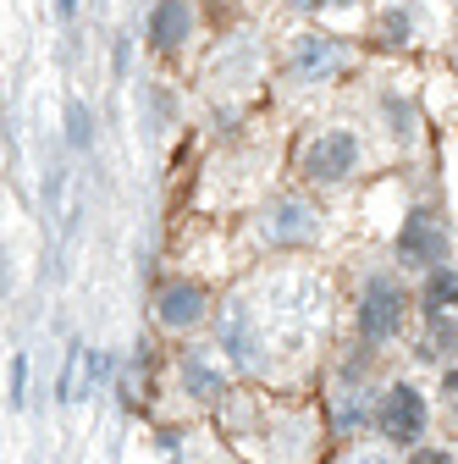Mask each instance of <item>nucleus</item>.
I'll return each mask as SVG.
<instances>
[{
    "mask_svg": "<svg viewBox=\"0 0 458 464\" xmlns=\"http://www.w3.org/2000/svg\"><path fill=\"white\" fill-rule=\"evenodd\" d=\"M342 464H392V459H386V453H376V448H354Z\"/></svg>",
    "mask_w": 458,
    "mask_h": 464,
    "instance_id": "17",
    "label": "nucleus"
},
{
    "mask_svg": "<svg viewBox=\"0 0 458 464\" xmlns=\"http://www.w3.org/2000/svg\"><path fill=\"white\" fill-rule=\"evenodd\" d=\"M72 144H89V116H83V105H72Z\"/></svg>",
    "mask_w": 458,
    "mask_h": 464,
    "instance_id": "18",
    "label": "nucleus"
},
{
    "mask_svg": "<svg viewBox=\"0 0 458 464\" xmlns=\"http://www.w3.org/2000/svg\"><path fill=\"white\" fill-rule=\"evenodd\" d=\"M215 337H221V348H226L238 365H254V354H260V332H254V310H249V304H226Z\"/></svg>",
    "mask_w": 458,
    "mask_h": 464,
    "instance_id": "7",
    "label": "nucleus"
},
{
    "mask_svg": "<svg viewBox=\"0 0 458 464\" xmlns=\"http://www.w3.org/2000/svg\"><path fill=\"white\" fill-rule=\"evenodd\" d=\"M83 371H89V348L72 343V348H67V376H62V398H67V403L83 398Z\"/></svg>",
    "mask_w": 458,
    "mask_h": 464,
    "instance_id": "14",
    "label": "nucleus"
},
{
    "mask_svg": "<svg viewBox=\"0 0 458 464\" xmlns=\"http://www.w3.org/2000/svg\"><path fill=\"white\" fill-rule=\"evenodd\" d=\"M354 166H359L354 133H320V139H310V150H304V171H310L315 183H337V178H348Z\"/></svg>",
    "mask_w": 458,
    "mask_h": 464,
    "instance_id": "4",
    "label": "nucleus"
},
{
    "mask_svg": "<svg viewBox=\"0 0 458 464\" xmlns=\"http://www.w3.org/2000/svg\"><path fill=\"white\" fill-rule=\"evenodd\" d=\"M409 464H458V459H453L447 448H415V453H409Z\"/></svg>",
    "mask_w": 458,
    "mask_h": 464,
    "instance_id": "16",
    "label": "nucleus"
},
{
    "mask_svg": "<svg viewBox=\"0 0 458 464\" xmlns=\"http://www.w3.org/2000/svg\"><path fill=\"white\" fill-rule=\"evenodd\" d=\"M188 34H194V6H188V0H160L155 17H149V39L160 50H177Z\"/></svg>",
    "mask_w": 458,
    "mask_h": 464,
    "instance_id": "9",
    "label": "nucleus"
},
{
    "mask_svg": "<svg viewBox=\"0 0 458 464\" xmlns=\"http://www.w3.org/2000/svg\"><path fill=\"white\" fill-rule=\"evenodd\" d=\"M370 420H376V403H370L365 382L337 387V403H331V431H337V437H359Z\"/></svg>",
    "mask_w": 458,
    "mask_h": 464,
    "instance_id": "8",
    "label": "nucleus"
},
{
    "mask_svg": "<svg viewBox=\"0 0 458 464\" xmlns=\"http://www.w3.org/2000/svg\"><path fill=\"white\" fill-rule=\"evenodd\" d=\"M315 232H320V210L304 205V199H281V205L265 210V221H260V238H265V244H310Z\"/></svg>",
    "mask_w": 458,
    "mask_h": 464,
    "instance_id": "5",
    "label": "nucleus"
},
{
    "mask_svg": "<svg viewBox=\"0 0 458 464\" xmlns=\"http://www.w3.org/2000/svg\"><path fill=\"white\" fill-rule=\"evenodd\" d=\"M397 260H404V266H425V271H436V266L447 260V227H442L436 216L415 210L404 227H397Z\"/></svg>",
    "mask_w": 458,
    "mask_h": 464,
    "instance_id": "3",
    "label": "nucleus"
},
{
    "mask_svg": "<svg viewBox=\"0 0 458 464\" xmlns=\"http://www.w3.org/2000/svg\"><path fill=\"white\" fill-rule=\"evenodd\" d=\"M23 387H28V360L17 354V360H12V410H23V398H28Z\"/></svg>",
    "mask_w": 458,
    "mask_h": 464,
    "instance_id": "15",
    "label": "nucleus"
},
{
    "mask_svg": "<svg viewBox=\"0 0 458 464\" xmlns=\"http://www.w3.org/2000/svg\"><path fill=\"white\" fill-rule=\"evenodd\" d=\"M337 62H342V50H337V39H326V34H310V39H299V72L320 78V72H331Z\"/></svg>",
    "mask_w": 458,
    "mask_h": 464,
    "instance_id": "11",
    "label": "nucleus"
},
{
    "mask_svg": "<svg viewBox=\"0 0 458 464\" xmlns=\"http://www.w3.org/2000/svg\"><path fill=\"white\" fill-rule=\"evenodd\" d=\"M55 12H62V17H72V12H78V0H55Z\"/></svg>",
    "mask_w": 458,
    "mask_h": 464,
    "instance_id": "19",
    "label": "nucleus"
},
{
    "mask_svg": "<svg viewBox=\"0 0 458 464\" xmlns=\"http://www.w3.org/2000/svg\"><path fill=\"white\" fill-rule=\"evenodd\" d=\"M442 354H458V326H453L447 315H436V321H431V332H425V348H420V360H442Z\"/></svg>",
    "mask_w": 458,
    "mask_h": 464,
    "instance_id": "13",
    "label": "nucleus"
},
{
    "mask_svg": "<svg viewBox=\"0 0 458 464\" xmlns=\"http://www.w3.org/2000/svg\"><path fill=\"white\" fill-rule=\"evenodd\" d=\"M183 392H188V398H199V403H210V398H221V392H226L221 365H210L199 348H194V354H183Z\"/></svg>",
    "mask_w": 458,
    "mask_h": 464,
    "instance_id": "10",
    "label": "nucleus"
},
{
    "mask_svg": "<svg viewBox=\"0 0 458 464\" xmlns=\"http://www.w3.org/2000/svg\"><path fill=\"white\" fill-rule=\"evenodd\" d=\"M404 315H409V294L397 287L392 276H370L365 294H359V337L376 348V343H392L404 332Z\"/></svg>",
    "mask_w": 458,
    "mask_h": 464,
    "instance_id": "1",
    "label": "nucleus"
},
{
    "mask_svg": "<svg viewBox=\"0 0 458 464\" xmlns=\"http://www.w3.org/2000/svg\"><path fill=\"white\" fill-rule=\"evenodd\" d=\"M155 321L166 332H188L205 321V287L199 282H166L160 299H155Z\"/></svg>",
    "mask_w": 458,
    "mask_h": 464,
    "instance_id": "6",
    "label": "nucleus"
},
{
    "mask_svg": "<svg viewBox=\"0 0 458 464\" xmlns=\"http://www.w3.org/2000/svg\"><path fill=\"white\" fill-rule=\"evenodd\" d=\"M376 426H381V437L415 448L425 437V398H420V387H409V382L386 387V398L376 403Z\"/></svg>",
    "mask_w": 458,
    "mask_h": 464,
    "instance_id": "2",
    "label": "nucleus"
},
{
    "mask_svg": "<svg viewBox=\"0 0 458 464\" xmlns=\"http://www.w3.org/2000/svg\"><path fill=\"white\" fill-rule=\"evenodd\" d=\"M425 310H431V321L447 315V310H458V271L453 266H436L425 276Z\"/></svg>",
    "mask_w": 458,
    "mask_h": 464,
    "instance_id": "12",
    "label": "nucleus"
}]
</instances>
